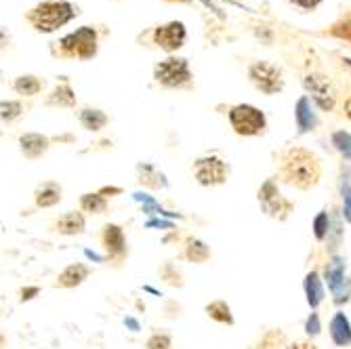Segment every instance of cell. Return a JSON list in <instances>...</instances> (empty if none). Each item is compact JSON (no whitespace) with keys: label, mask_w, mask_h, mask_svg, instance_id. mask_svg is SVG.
Masks as SVG:
<instances>
[{"label":"cell","mask_w":351,"mask_h":349,"mask_svg":"<svg viewBox=\"0 0 351 349\" xmlns=\"http://www.w3.org/2000/svg\"><path fill=\"white\" fill-rule=\"evenodd\" d=\"M280 177L297 189H311L322 179V163L305 147H291L280 160Z\"/></svg>","instance_id":"6da1fadb"},{"label":"cell","mask_w":351,"mask_h":349,"mask_svg":"<svg viewBox=\"0 0 351 349\" xmlns=\"http://www.w3.org/2000/svg\"><path fill=\"white\" fill-rule=\"evenodd\" d=\"M78 15V9L66 0H47V3L34 7L27 13V21L36 32H55L57 27L66 25L70 19Z\"/></svg>","instance_id":"7a4b0ae2"},{"label":"cell","mask_w":351,"mask_h":349,"mask_svg":"<svg viewBox=\"0 0 351 349\" xmlns=\"http://www.w3.org/2000/svg\"><path fill=\"white\" fill-rule=\"evenodd\" d=\"M55 45H59V55L66 59H90L97 55V32L90 25H82Z\"/></svg>","instance_id":"3957f363"},{"label":"cell","mask_w":351,"mask_h":349,"mask_svg":"<svg viewBox=\"0 0 351 349\" xmlns=\"http://www.w3.org/2000/svg\"><path fill=\"white\" fill-rule=\"evenodd\" d=\"M230 124H232V129L242 137H257V135L265 133L267 118L259 108L240 104L230 110Z\"/></svg>","instance_id":"277c9868"},{"label":"cell","mask_w":351,"mask_h":349,"mask_svg":"<svg viewBox=\"0 0 351 349\" xmlns=\"http://www.w3.org/2000/svg\"><path fill=\"white\" fill-rule=\"evenodd\" d=\"M154 78L169 88H183L191 82L189 63L181 57H169L154 68Z\"/></svg>","instance_id":"5b68a950"},{"label":"cell","mask_w":351,"mask_h":349,"mask_svg":"<svg viewBox=\"0 0 351 349\" xmlns=\"http://www.w3.org/2000/svg\"><path fill=\"white\" fill-rule=\"evenodd\" d=\"M194 177L200 185H206V187L221 185L230 177V167L219 156H204L194 163Z\"/></svg>","instance_id":"8992f818"},{"label":"cell","mask_w":351,"mask_h":349,"mask_svg":"<svg viewBox=\"0 0 351 349\" xmlns=\"http://www.w3.org/2000/svg\"><path fill=\"white\" fill-rule=\"evenodd\" d=\"M248 78L265 95H276L284 88V78L282 72L267 61H254L248 68Z\"/></svg>","instance_id":"52a82bcc"},{"label":"cell","mask_w":351,"mask_h":349,"mask_svg":"<svg viewBox=\"0 0 351 349\" xmlns=\"http://www.w3.org/2000/svg\"><path fill=\"white\" fill-rule=\"evenodd\" d=\"M259 204L261 208L274 217V219H286L291 213H293V202L291 200H286L280 192H278V187L274 181H267L263 187H261V192H259Z\"/></svg>","instance_id":"ba28073f"},{"label":"cell","mask_w":351,"mask_h":349,"mask_svg":"<svg viewBox=\"0 0 351 349\" xmlns=\"http://www.w3.org/2000/svg\"><path fill=\"white\" fill-rule=\"evenodd\" d=\"M185 38H187V29L181 21H171L154 29V43L167 53L179 51L185 45Z\"/></svg>","instance_id":"9c48e42d"},{"label":"cell","mask_w":351,"mask_h":349,"mask_svg":"<svg viewBox=\"0 0 351 349\" xmlns=\"http://www.w3.org/2000/svg\"><path fill=\"white\" fill-rule=\"evenodd\" d=\"M305 86L311 93L313 101L320 106L322 110L328 112V110L335 108V91H332V86H330L326 76H322V74H309L305 78Z\"/></svg>","instance_id":"30bf717a"},{"label":"cell","mask_w":351,"mask_h":349,"mask_svg":"<svg viewBox=\"0 0 351 349\" xmlns=\"http://www.w3.org/2000/svg\"><path fill=\"white\" fill-rule=\"evenodd\" d=\"M101 242H104V248L108 250V255L112 259H122L124 252H126V240H124V232L120 226L116 224H110L104 228V234H101Z\"/></svg>","instance_id":"8fae6325"},{"label":"cell","mask_w":351,"mask_h":349,"mask_svg":"<svg viewBox=\"0 0 351 349\" xmlns=\"http://www.w3.org/2000/svg\"><path fill=\"white\" fill-rule=\"evenodd\" d=\"M19 145H21V154L27 160H38L49 149V139L38 133H27V135H21Z\"/></svg>","instance_id":"7c38bea8"},{"label":"cell","mask_w":351,"mask_h":349,"mask_svg":"<svg viewBox=\"0 0 351 349\" xmlns=\"http://www.w3.org/2000/svg\"><path fill=\"white\" fill-rule=\"evenodd\" d=\"M90 269L82 263H72L63 269L57 278V287L61 289H74V287H80V284L88 278Z\"/></svg>","instance_id":"4fadbf2b"},{"label":"cell","mask_w":351,"mask_h":349,"mask_svg":"<svg viewBox=\"0 0 351 349\" xmlns=\"http://www.w3.org/2000/svg\"><path fill=\"white\" fill-rule=\"evenodd\" d=\"M57 232L63 234V236H76V234H82L84 228H86V221H84V215L82 213H66L63 217L57 219V224H55Z\"/></svg>","instance_id":"5bb4252c"},{"label":"cell","mask_w":351,"mask_h":349,"mask_svg":"<svg viewBox=\"0 0 351 349\" xmlns=\"http://www.w3.org/2000/svg\"><path fill=\"white\" fill-rule=\"evenodd\" d=\"M34 200H36V206L40 208H49V206H55L59 200H61V187L53 181L40 185L34 194Z\"/></svg>","instance_id":"9a60e30c"},{"label":"cell","mask_w":351,"mask_h":349,"mask_svg":"<svg viewBox=\"0 0 351 349\" xmlns=\"http://www.w3.org/2000/svg\"><path fill=\"white\" fill-rule=\"evenodd\" d=\"M330 337L337 345H351V326L343 313H337L330 322Z\"/></svg>","instance_id":"2e32d148"},{"label":"cell","mask_w":351,"mask_h":349,"mask_svg":"<svg viewBox=\"0 0 351 349\" xmlns=\"http://www.w3.org/2000/svg\"><path fill=\"white\" fill-rule=\"evenodd\" d=\"M206 313H208V318L219 322V324H228L232 326L234 324V313H232V307L223 301V299H217L213 303L206 305Z\"/></svg>","instance_id":"e0dca14e"},{"label":"cell","mask_w":351,"mask_h":349,"mask_svg":"<svg viewBox=\"0 0 351 349\" xmlns=\"http://www.w3.org/2000/svg\"><path fill=\"white\" fill-rule=\"evenodd\" d=\"M185 257L194 263H204L210 259V248L198 238H189L187 246H185Z\"/></svg>","instance_id":"ac0fdd59"},{"label":"cell","mask_w":351,"mask_h":349,"mask_svg":"<svg viewBox=\"0 0 351 349\" xmlns=\"http://www.w3.org/2000/svg\"><path fill=\"white\" fill-rule=\"evenodd\" d=\"M49 104L51 106H59V108H72L76 106V95L74 91L70 88V84H59L53 93H51V97H49Z\"/></svg>","instance_id":"d6986e66"},{"label":"cell","mask_w":351,"mask_h":349,"mask_svg":"<svg viewBox=\"0 0 351 349\" xmlns=\"http://www.w3.org/2000/svg\"><path fill=\"white\" fill-rule=\"evenodd\" d=\"M80 122H82L84 129H88V131H101L104 126L108 124V116L101 110L86 108V110L80 112Z\"/></svg>","instance_id":"ffe728a7"},{"label":"cell","mask_w":351,"mask_h":349,"mask_svg":"<svg viewBox=\"0 0 351 349\" xmlns=\"http://www.w3.org/2000/svg\"><path fill=\"white\" fill-rule=\"evenodd\" d=\"M282 347H286V335L278 328H271L265 335H261V339L250 349H282Z\"/></svg>","instance_id":"44dd1931"},{"label":"cell","mask_w":351,"mask_h":349,"mask_svg":"<svg viewBox=\"0 0 351 349\" xmlns=\"http://www.w3.org/2000/svg\"><path fill=\"white\" fill-rule=\"evenodd\" d=\"M305 293H307V303L311 307H315L317 303L322 301V297H324L322 284H320V276H317L315 272L307 274V278H305Z\"/></svg>","instance_id":"7402d4cb"},{"label":"cell","mask_w":351,"mask_h":349,"mask_svg":"<svg viewBox=\"0 0 351 349\" xmlns=\"http://www.w3.org/2000/svg\"><path fill=\"white\" fill-rule=\"evenodd\" d=\"M80 208L90 215H101L108 210V200L104 194H84L80 198Z\"/></svg>","instance_id":"603a6c76"},{"label":"cell","mask_w":351,"mask_h":349,"mask_svg":"<svg viewBox=\"0 0 351 349\" xmlns=\"http://www.w3.org/2000/svg\"><path fill=\"white\" fill-rule=\"evenodd\" d=\"M13 88L19 95H25V97H32V95H38L43 88V82L36 76H19L13 84Z\"/></svg>","instance_id":"cb8c5ba5"},{"label":"cell","mask_w":351,"mask_h":349,"mask_svg":"<svg viewBox=\"0 0 351 349\" xmlns=\"http://www.w3.org/2000/svg\"><path fill=\"white\" fill-rule=\"evenodd\" d=\"M307 106H309L307 97H303V99L299 101V106H297V120H299V131H301V133L311 131L313 126H315L313 114H305V112H307Z\"/></svg>","instance_id":"d4e9b609"},{"label":"cell","mask_w":351,"mask_h":349,"mask_svg":"<svg viewBox=\"0 0 351 349\" xmlns=\"http://www.w3.org/2000/svg\"><path fill=\"white\" fill-rule=\"evenodd\" d=\"M147 349H173V341L167 333H156L147 339Z\"/></svg>","instance_id":"484cf974"},{"label":"cell","mask_w":351,"mask_h":349,"mask_svg":"<svg viewBox=\"0 0 351 349\" xmlns=\"http://www.w3.org/2000/svg\"><path fill=\"white\" fill-rule=\"evenodd\" d=\"M330 34L345 40V43H351V19H345V21H339L330 27Z\"/></svg>","instance_id":"4316f807"},{"label":"cell","mask_w":351,"mask_h":349,"mask_svg":"<svg viewBox=\"0 0 351 349\" xmlns=\"http://www.w3.org/2000/svg\"><path fill=\"white\" fill-rule=\"evenodd\" d=\"M21 114V106L19 104H15V101H5L3 104V120H13V118H17Z\"/></svg>","instance_id":"83f0119b"},{"label":"cell","mask_w":351,"mask_h":349,"mask_svg":"<svg viewBox=\"0 0 351 349\" xmlns=\"http://www.w3.org/2000/svg\"><path fill=\"white\" fill-rule=\"evenodd\" d=\"M326 230H328V217H326V213H322L315 219V238L322 240L326 236Z\"/></svg>","instance_id":"f1b7e54d"},{"label":"cell","mask_w":351,"mask_h":349,"mask_svg":"<svg viewBox=\"0 0 351 349\" xmlns=\"http://www.w3.org/2000/svg\"><path fill=\"white\" fill-rule=\"evenodd\" d=\"M291 3L301 7V9H305V11H311V9H315L317 5H320L322 0H291Z\"/></svg>","instance_id":"f546056e"},{"label":"cell","mask_w":351,"mask_h":349,"mask_svg":"<svg viewBox=\"0 0 351 349\" xmlns=\"http://www.w3.org/2000/svg\"><path fill=\"white\" fill-rule=\"evenodd\" d=\"M286 349H317L311 341H297V343H293V345H289Z\"/></svg>","instance_id":"4dcf8cb0"},{"label":"cell","mask_w":351,"mask_h":349,"mask_svg":"<svg viewBox=\"0 0 351 349\" xmlns=\"http://www.w3.org/2000/svg\"><path fill=\"white\" fill-rule=\"evenodd\" d=\"M120 192H122L120 187H104L99 194H120Z\"/></svg>","instance_id":"1f68e13d"},{"label":"cell","mask_w":351,"mask_h":349,"mask_svg":"<svg viewBox=\"0 0 351 349\" xmlns=\"http://www.w3.org/2000/svg\"><path fill=\"white\" fill-rule=\"evenodd\" d=\"M345 114L349 116V120H351V97L347 99V104H345Z\"/></svg>","instance_id":"d6a6232c"},{"label":"cell","mask_w":351,"mask_h":349,"mask_svg":"<svg viewBox=\"0 0 351 349\" xmlns=\"http://www.w3.org/2000/svg\"><path fill=\"white\" fill-rule=\"evenodd\" d=\"M36 293H38V291H36V289H29V291H21V295H23V297H21V299H23V301H25V295H36Z\"/></svg>","instance_id":"836d02e7"},{"label":"cell","mask_w":351,"mask_h":349,"mask_svg":"<svg viewBox=\"0 0 351 349\" xmlns=\"http://www.w3.org/2000/svg\"><path fill=\"white\" fill-rule=\"evenodd\" d=\"M345 213H347V219L351 221V198L347 200V208H345Z\"/></svg>","instance_id":"e575fe53"},{"label":"cell","mask_w":351,"mask_h":349,"mask_svg":"<svg viewBox=\"0 0 351 349\" xmlns=\"http://www.w3.org/2000/svg\"><path fill=\"white\" fill-rule=\"evenodd\" d=\"M167 3H187V0H167Z\"/></svg>","instance_id":"d590c367"}]
</instances>
